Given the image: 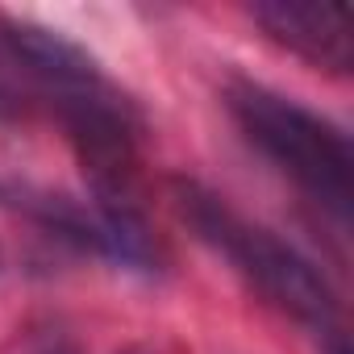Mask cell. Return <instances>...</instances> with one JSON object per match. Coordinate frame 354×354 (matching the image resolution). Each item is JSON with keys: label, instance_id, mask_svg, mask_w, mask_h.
I'll return each mask as SVG.
<instances>
[{"label": "cell", "instance_id": "4", "mask_svg": "<svg viewBox=\"0 0 354 354\" xmlns=\"http://www.w3.org/2000/svg\"><path fill=\"white\" fill-rule=\"evenodd\" d=\"M0 42H5L13 67H21L26 75H34L55 100L104 88V75H100L96 59L84 46H75L71 38H63L59 30L21 21V26H5Z\"/></svg>", "mask_w": 354, "mask_h": 354}, {"label": "cell", "instance_id": "6", "mask_svg": "<svg viewBox=\"0 0 354 354\" xmlns=\"http://www.w3.org/2000/svg\"><path fill=\"white\" fill-rule=\"evenodd\" d=\"M5 63H13V59H9L5 42H0V117H13L21 109V96H17V84H13V75H9Z\"/></svg>", "mask_w": 354, "mask_h": 354}, {"label": "cell", "instance_id": "1", "mask_svg": "<svg viewBox=\"0 0 354 354\" xmlns=\"http://www.w3.org/2000/svg\"><path fill=\"white\" fill-rule=\"evenodd\" d=\"M171 196L180 217L196 230V238L209 242L217 254H225L234 267H242L279 308H288L317 333H337V300L308 259H300L275 234L230 213L213 192H205L192 180H175Z\"/></svg>", "mask_w": 354, "mask_h": 354}, {"label": "cell", "instance_id": "3", "mask_svg": "<svg viewBox=\"0 0 354 354\" xmlns=\"http://www.w3.org/2000/svg\"><path fill=\"white\" fill-rule=\"evenodd\" d=\"M254 21L292 55L321 71L354 67V26L346 5H317V0H259L250 9Z\"/></svg>", "mask_w": 354, "mask_h": 354}, {"label": "cell", "instance_id": "2", "mask_svg": "<svg viewBox=\"0 0 354 354\" xmlns=\"http://www.w3.org/2000/svg\"><path fill=\"white\" fill-rule=\"evenodd\" d=\"M230 113L246 129V138L275 158L292 180L317 196L337 217L350 213L354 201V154L337 125L321 121L317 113L300 109L288 96H275L259 84L230 88Z\"/></svg>", "mask_w": 354, "mask_h": 354}, {"label": "cell", "instance_id": "5", "mask_svg": "<svg viewBox=\"0 0 354 354\" xmlns=\"http://www.w3.org/2000/svg\"><path fill=\"white\" fill-rule=\"evenodd\" d=\"M0 205H9L17 213H26L30 221H38L42 230H50L55 238L84 246V250H100L104 254V238H100V221L88 217L75 201L46 192V188H30V184H0Z\"/></svg>", "mask_w": 354, "mask_h": 354}]
</instances>
